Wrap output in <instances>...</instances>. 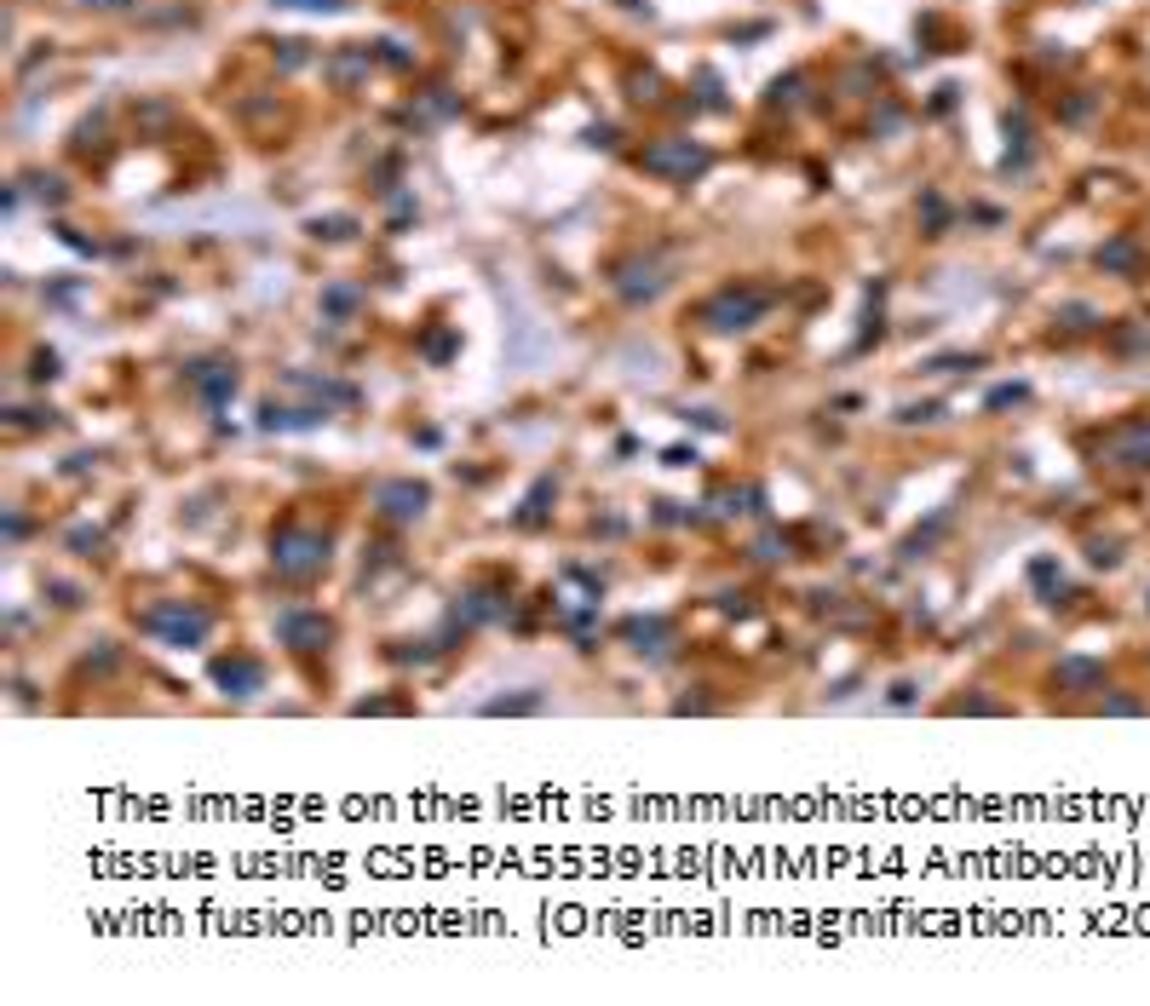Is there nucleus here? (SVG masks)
Segmentation results:
<instances>
[{
	"label": "nucleus",
	"mask_w": 1150,
	"mask_h": 1006,
	"mask_svg": "<svg viewBox=\"0 0 1150 1006\" xmlns=\"http://www.w3.org/2000/svg\"><path fill=\"white\" fill-rule=\"evenodd\" d=\"M271 564H276V575H288V581L317 575L322 564H328V535H322V529H305V524H282L271 541Z\"/></svg>",
	"instance_id": "1"
},
{
	"label": "nucleus",
	"mask_w": 1150,
	"mask_h": 1006,
	"mask_svg": "<svg viewBox=\"0 0 1150 1006\" xmlns=\"http://www.w3.org/2000/svg\"><path fill=\"white\" fill-rule=\"evenodd\" d=\"M765 305H771L765 288H719V294L702 305V322H708V328H748V322L765 317Z\"/></svg>",
	"instance_id": "2"
},
{
	"label": "nucleus",
	"mask_w": 1150,
	"mask_h": 1006,
	"mask_svg": "<svg viewBox=\"0 0 1150 1006\" xmlns=\"http://www.w3.org/2000/svg\"><path fill=\"white\" fill-rule=\"evenodd\" d=\"M639 161H644V173H662V179H696L708 167V150L690 144V138H656Z\"/></svg>",
	"instance_id": "3"
},
{
	"label": "nucleus",
	"mask_w": 1150,
	"mask_h": 1006,
	"mask_svg": "<svg viewBox=\"0 0 1150 1006\" xmlns=\"http://www.w3.org/2000/svg\"><path fill=\"white\" fill-rule=\"evenodd\" d=\"M144 627H150L156 639H167V644H202L207 627H213V616L196 610V604H161V610L144 616Z\"/></svg>",
	"instance_id": "4"
},
{
	"label": "nucleus",
	"mask_w": 1150,
	"mask_h": 1006,
	"mask_svg": "<svg viewBox=\"0 0 1150 1006\" xmlns=\"http://www.w3.org/2000/svg\"><path fill=\"white\" fill-rule=\"evenodd\" d=\"M426 501H432V489L414 483V478H397V483H380V489H374V512L391 518V524H414V518L426 512Z\"/></svg>",
	"instance_id": "5"
},
{
	"label": "nucleus",
	"mask_w": 1150,
	"mask_h": 1006,
	"mask_svg": "<svg viewBox=\"0 0 1150 1006\" xmlns=\"http://www.w3.org/2000/svg\"><path fill=\"white\" fill-rule=\"evenodd\" d=\"M1104 449H1110V466H1150V414H1139V420L1116 426Z\"/></svg>",
	"instance_id": "6"
},
{
	"label": "nucleus",
	"mask_w": 1150,
	"mask_h": 1006,
	"mask_svg": "<svg viewBox=\"0 0 1150 1006\" xmlns=\"http://www.w3.org/2000/svg\"><path fill=\"white\" fill-rule=\"evenodd\" d=\"M616 294L633 299V305H639V299H656L662 294V271H656L650 259H627V265L616 271Z\"/></svg>",
	"instance_id": "7"
},
{
	"label": "nucleus",
	"mask_w": 1150,
	"mask_h": 1006,
	"mask_svg": "<svg viewBox=\"0 0 1150 1006\" xmlns=\"http://www.w3.org/2000/svg\"><path fill=\"white\" fill-rule=\"evenodd\" d=\"M276 633L294 644V650H317V644H328V621H322L317 610H288V616L276 621Z\"/></svg>",
	"instance_id": "8"
},
{
	"label": "nucleus",
	"mask_w": 1150,
	"mask_h": 1006,
	"mask_svg": "<svg viewBox=\"0 0 1150 1006\" xmlns=\"http://www.w3.org/2000/svg\"><path fill=\"white\" fill-rule=\"evenodd\" d=\"M213 679H219L230 696H253V690L265 685V667L253 662V656H225V662H213Z\"/></svg>",
	"instance_id": "9"
},
{
	"label": "nucleus",
	"mask_w": 1150,
	"mask_h": 1006,
	"mask_svg": "<svg viewBox=\"0 0 1150 1006\" xmlns=\"http://www.w3.org/2000/svg\"><path fill=\"white\" fill-rule=\"evenodd\" d=\"M1099 265H1104V271H1139V242H1133V236H1116V242H1104V248H1099Z\"/></svg>",
	"instance_id": "10"
},
{
	"label": "nucleus",
	"mask_w": 1150,
	"mask_h": 1006,
	"mask_svg": "<svg viewBox=\"0 0 1150 1006\" xmlns=\"http://www.w3.org/2000/svg\"><path fill=\"white\" fill-rule=\"evenodd\" d=\"M196 386H202L207 403H219V397H230V391H236V368H225V363L196 368Z\"/></svg>",
	"instance_id": "11"
},
{
	"label": "nucleus",
	"mask_w": 1150,
	"mask_h": 1006,
	"mask_svg": "<svg viewBox=\"0 0 1150 1006\" xmlns=\"http://www.w3.org/2000/svg\"><path fill=\"white\" fill-rule=\"evenodd\" d=\"M363 69H368V52H340V58H334V64H328V75H334V81H340V87H351V81H357V75H363Z\"/></svg>",
	"instance_id": "12"
},
{
	"label": "nucleus",
	"mask_w": 1150,
	"mask_h": 1006,
	"mask_svg": "<svg viewBox=\"0 0 1150 1006\" xmlns=\"http://www.w3.org/2000/svg\"><path fill=\"white\" fill-rule=\"evenodd\" d=\"M322 311H328V317H351V311H357V288H345V282H334V288L322 294Z\"/></svg>",
	"instance_id": "13"
},
{
	"label": "nucleus",
	"mask_w": 1150,
	"mask_h": 1006,
	"mask_svg": "<svg viewBox=\"0 0 1150 1006\" xmlns=\"http://www.w3.org/2000/svg\"><path fill=\"white\" fill-rule=\"evenodd\" d=\"M541 708V696H495L489 702V713H535Z\"/></svg>",
	"instance_id": "14"
},
{
	"label": "nucleus",
	"mask_w": 1150,
	"mask_h": 1006,
	"mask_svg": "<svg viewBox=\"0 0 1150 1006\" xmlns=\"http://www.w3.org/2000/svg\"><path fill=\"white\" fill-rule=\"evenodd\" d=\"M800 87H805L800 75H788V81H777V87H771V104H794V98H800Z\"/></svg>",
	"instance_id": "15"
},
{
	"label": "nucleus",
	"mask_w": 1150,
	"mask_h": 1006,
	"mask_svg": "<svg viewBox=\"0 0 1150 1006\" xmlns=\"http://www.w3.org/2000/svg\"><path fill=\"white\" fill-rule=\"evenodd\" d=\"M317 236H351V219H317Z\"/></svg>",
	"instance_id": "16"
},
{
	"label": "nucleus",
	"mask_w": 1150,
	"mask_h": 1006,
	"mask_svg": "<svg viewBox=\"0 0 1150 1006\" xmlns=\"http://www.w3.org/2000/svg\"><path fill=\"white\" fill-rule=\"evenodd\" d=\"M276 6H340V0H276Z\"/></svg>",
	"instance_id": "17"
},
{
	"label": "nucleus",
	"mask_w": 1150,
	"mask_h": 1006,
	"mask_svg": "<svg viewBox=\"0 0 1150 1006\" xmlns=\"http://www.w3.org/2000/svg\"><path fill=\"white\" fill-rule=\"evenodd\" d=\"M92 6H127V0H92Z\"/></svg>",
	"instance_id": "18"
}]
</instances>
